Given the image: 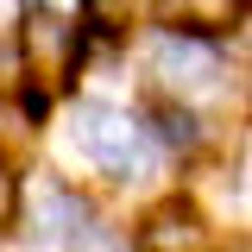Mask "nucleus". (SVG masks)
Segmentation results:
<instances>
[{
    "label": "nucleus",
    "mask_w": 252,
    "mask_h": 252,
    "mask_svg": "<svg viewBox=\"0 0 252 252\" xmlns=\"http://www.w3.org/2000/svg\"><path fill=\"white\" fill-rule=\"evenodd\" d=\"M69 145L101 164V170H114V177H132L139 164H145V132L126 120L120 107H101V101H82L76 107V120H69Z\"/></svg>",
    "instance_id": "nucleus-1"
},
{
    "label": "nucleus",
    "mask_w": 252,
    "mask_h": 252,
    "mask_svg": "<svg viewBox=\"0 0 252 252\" xmlns=\"http://www.w3.org/2000/svg\"><path fill=\"white\" fill-rule=\"evenodd\" d=\"M152 69L170 82V89H202L215 76V51L202 38H183V32H164L152 44Z\"/></svg>",
    "instance_id": "nucleus-2"
},
{
    "label": "nucleus",
    "mask_w": 252,
    "mask_h": 252,
    "mask_svg": "<svg viewBox=\"0 0 252 252\" xmlns=\"http://www.w3.org/2000/svg\"><path fill=\"white\" fill-rule=\"evenodd\" d=\"M208 246V227L195 220V208H158L145 220V252H202Z\"/></svg>",
    "instance_id": "nucleus-3"
},
{
    "label": "nucleus",
    "mask_w": 252,
    "mask_h": 252,
    "mask_svg": "<svg viewBox=\"0 0 252 252\" xmlns=\"http://www.w3.org/2000/svg\"><path fill=\"white\" fill-rule=\"evenodd\" d=\"M26 38H32V51L44 57V69H63V63H69V44H76V38H69V26H63V19H51V13H38V19L26 26Z\"/></svg>",
    "instance_id": "nucleus-4"
},
{
    "label": "nucleus",
    "mask_w": 252,
    "mask_h": 252,
    "mask_svg": "<svg viewBox=\"0 0 252 252\" xmlns=\"http://www.w3.org/2000/svg\"><path fill=\"white\" fill-rule=\"evenodd\" d=\"M240 6H246V0H170V13H177L183 26H233Z\"/></svg>",
    "instance_id": "nucleus-5"
},
{
    "label": "nucleus",
    "mask_w": 252,
    "mask_h": 252,
    "mask_svg": "<svg viewBox=\"0 0 252 252\" xmlns=\"http://www.w3.org/2000/svg\"><path fill=\"white\" fill-rule=\"evenodd\" d=\"M240 252H252V246H240Z\"/></svg>",
    "instance_id": "nucleus-6"
}]
</instances>
